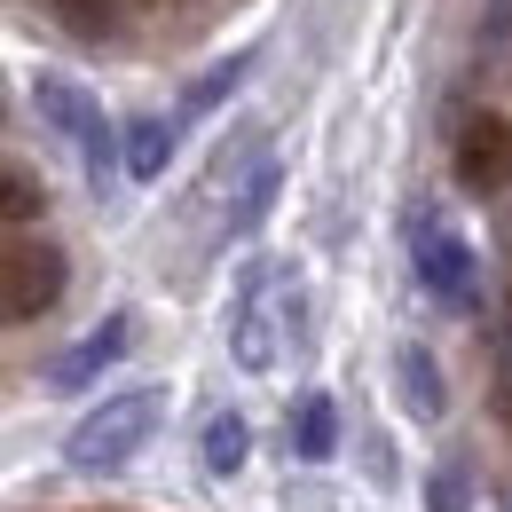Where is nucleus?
Instances as JSON below:
<instances>
[{
  "label": "nucleus",
  "mask_w": 512,
  "mask_h": 512,
  "mask_svg": "<svg viewBox=\"0 0 512 512\" xmlns=\"http://www.w3.org/2000/svg\"><path fill=\"white\" fill-rule=\"evenodd\" d=\"M166 410H174V394H166V386H119V394L87 402V410H79V426L64 434V465H71V473H87V481L127 473L134 457L158 442Z\"/></svg>",
  "instance_id": "nucleus-1"
},
{
  "label": "nucleus",
  "mask_w": 512,
  "mask_h": 512,
  "mask_svg": "<svg viewBox=\"0 0 512 512\" xmlns=\"http://www.w3.org/2000/svg\"><path fill=\"white\" fill-rule=\"evenodd\" d=\"M32 111H40V127H48V134H64L71 150H79V166H87L95 190L119 174V127L103 119V95H95L87 79L40 64V71H32Z\"/></svg>",
  "instance_id": "nucleus-2"
},
{
  "label": "nucleus",
  "mask_w": 512,
  "mask_h": 512,
  "mask_svg": "<svg viewBox=\"0 0 512 512\" xmlns=\"http://www.w3.org/2000/svg\"><path fill=\"white\" fill-rule=\"evenodd\" d=\"M64 292H71V253L48 229H8L0 237V331L56 316Z\"/></svg>",
  "instance_id": "nucleus-3"
},
{
  "label": "nucleus",
  "mask_w": 512,
  "mask_h": 512,
  "mask_svg": "<svg viewBox=\"0 0 512 512\" xmlns=\"http://www.w3.org/2000/svg\"><path fill=\"white\" fill-rule=\"evenodd\" d=\"M292 268L284 260H253L237 276V300H229V347L245 371H276V339L292 331Z\"/></svg>",
  "instance_id": "nucleus-4"
},
{
  "label": "nucleus",
  "mask_w": 512,
  "mask_h": 512,
  "mask_svg": "<svg viewBox=\"0 0 512 512\" xmlns=\"http://www.w3.org/2000/svg\"><path fill=\"white\" fill-rule=\"evenodd\" d=\"M410 276H418V292L442 300V308H473V292H481L473 245L449 229L434 205H418V221H410Z\"/></svg>",
  "instance_id": "nucleus-5"
},
{
  "label": "nucleus",
  "mask_w": 512,
  "mask_h": 512,
  "mask_svg": "<svg viewBox=\"0 0 512 512\" xmlns=\"http://www.w3.org/2000/svg\"><path fill=\"white\" fill-rule=\"evenodd\" d=\"M134 355V316L127 308H111L103 323H87L79 339H71L64 355H48V371H40V386L48 394H87V386H103L119 363Z\"/></svg>",
  "instance_id": "nucleus-6"
},
{
  "label": "nucleus",
  "mask_w": 512,
  "mask_h": 512,
  "mask_svg": "<svg viewBox=\"0 0 512 512\" xmlns=\"http://www.w3.org/2000/svg\"><path fill=\"white\" fill-rule=\"evenodd\" d=\"M449 174H457L465 197H505L512 190V119L505 111H473V119L457 127Z\"/></svg>",
  "instance_id": "nucleus-7"
},
{
  "label": "nucleus",
  "mask_w": 512,
  "mask_h": 512,
  "mask_svg": "<svg viewBox=\"0 0 512 512\" xmlns=\"http://www.w3.org/2000/svg\"><path fill=\"white\" fill-rule=\"evenodd\" d=\"M276 190H284V158L276 150H253L237 174H229V205H221V245H245L260 237V221L276 213Z\"/></svg>",
  "instance_id": "nucleus-8"
},
{
  "label": "nucleus",
  "mask_w": 512,
  "mask_h": 512,
  "mask_svg": "<svg viewBox=\"0 0 512 512\" xmlns=\"http://www.w3.org/2000/svg\"><path fill=\"white\" fill-rule=\"evenodd\" d=\"M284 442H292V457H300V465H331V457H339V442H347V426H339V394L308 386V394L292 402Z\"/></svg>",
  "instance_id": "nucleus-9"
},
{
  "label": "nucleus",
  "mask_w": 512,
  "mask_h": 512,
  "mask_svg": "<svg viewBox=\"0 0 512 512\" xmlns=\"http://www.w3.org/2000/svg\"><path fill=\"white\" fill-rule=\"evenodd\" d=\"M394 402H402L418 426H434V418L449 410V379H442V355H434V347L410 339V347L394 355Z\"/></svg>",
  "instance_id": "nucleus-10"
},
{
  "label": "nucleus",
  "mask_w": 512,
  "mask_h": 512,
  "mask_svg": "<svg viewBox=\"0 0 512 512\" xmlns=\"http://www.w3.org/2000/svg\"><path fill=\"white\" fill-rule=\"evenodd\" d=\"M174 150H182V127L158 119V111H142V119L119 127V174H127V182H158V174L174 166Z\"/></svg>",
  "instance_id": "nucleus-11"
},
{
  "label": "nucleus",
  "mask_w": 512,
  "mask_h": 512,
  "mask_svg": "<svg viewBox=\"0 0 512 512\" xmlns=\"http://www.w3.org/2000/svg\"><path fill=\"white\" fill-rule=\"evenodd\" d=\"M253 71H260V48H237V56L205 64V71L190 79V87H182V103H174V127H197L205 111H221V103H229V95H237V87H245Z\"/></svg>",
  "instance_id": "nucleus-12"
},
{
  "label": "nucleus",
  "mask_w": 512,
  "mask_h": 512,
  "mask_svg": "<svg viewBox=\"0 0 512 512\" xmlns=\"http://www.w3.org/2000/svg\"><path fill=\"white\" fill-rule=\"evenodd\" d=\"M197 465H205L213 481H237V473L253 465V418H245V410H213L205 434H197Z\"/></svg>",
  "instance_id": "nucleus-13"
},
{
  "label": "nucleus",
  "mask_w": 512,
  "mask_h": 512,
  "mask_svg": "<svg viewBox=\"0 0 512 512\" xmlns=\"http://www.w3.org/2000/svg\"><path fill=\"white\" fill-rule=\"evenodd\" d=\"M48 213V182L24 158H0V229H40Z\"/></svg>",
  "instance_id": "nucleus-14"
},
{
  "label": "nucleus",
  "mask_w": 512,
  "mask_h": 512,
  "mask_svg": "<svg viewBox=\"0 0 512 512\" xmlns=\"http://www.w3.org/2000/svg\"><path fill=\"white\" fill-rule=\"evenodd\" d=\"M48 8H56V24H64V32L95 40V48H103V40H119V0H48Z\"/></svg>",
  "instance_id": "nucleus-15"
},
{
  "label": "nucleus",
  "mask_w": 512,
  "mask_h": 512,
  "mask_svg": "<svg viewBox=\"0 0 512 512\" xmlns=\"http://www.w3.org/2000/svg\"><path fill=\"white\" fill-rule=\"evenodd\" d=\"M473 497H481V489H473V465H465V457H442V465L426 473V512H473Z\"/></svg>",
  "instance_id": "nucleus-16"
},
{
  "label": "nucleus",
  "mask_w": 512,
  "mask_h": 512,
  "mask_svg": "<svg viewBox=\"0 0 512 512\" xmlns=\"http://www.w3.org/2000/svg\"><path fill=\"white\" fill-rule=\"evenodd\" d=\"M497 418H505V434H512V371H505V386H497Z\"/></svg>",
  "instance_id": "nucleus-17"
},
{
  "label": "nucleus",
  "mask_w": 512,
  "mask_h": 512,
  "mask_svg": "<svg viewBox=\"0 0 512 512\" xmlns=\"http://www.w3.org/2000/svg\"><path fill=\"white\" fill-rule=\"evenodd\" d=\"M0 119H8V103H0Z\"/></svg>",
  "instance_id": "nucleus-18"
},
{
  "label": "nucleus",
  "mask_w": 512,
  "mask_h": 512,
  "mask_svg": "<svg viewBox=\"0 0 512 512\" xmlns=\"http://www.w3.org/2000/svg\"><path fill=\"white\" fill-rule=\"evenodd\" d=\"M497 8H512V0H497Z\"/></svg>",
  "instance_id": "nucleus-19"
}]
</instances>
